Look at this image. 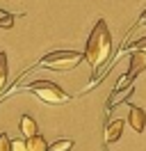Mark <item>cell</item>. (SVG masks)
Here are the masks:
<instances>
[{
	"mask_svg": "<svg viewBox=\"0 0 146 151\" xmlns=\"http://www.w3.org/2000/svg\"><path fill=\"white\" fill-rule=\"evenodd\" d=\"M110 55H112V35H110V30H107V23L103 19H98L96 25H94V30H91L89 39H87V46H84V60L89 62L91 71H94V78H91V83L87 85V89H91V85L98 80V69L110 60Z\"/></svg>",
	"mask_w": 146,
	"mask_h": 151,
	"instance_id": "1",
	"label": "cell"
},
{
	"mask_svg": "<svg viewBox=\"0 0 146 151\" xmlns=\"http://www.w3.org/2000/svg\"><path fill=\"white\" fill-rule=\"evenodd\" d=\"M82 57L84 53H78V50H53L39 60V66L50 71H71L82 62Z\"/></svg>",
	"mask_w": 146,
	"mask_h": 151,
	"instance_id": "2",
	"label": "cell"
},
{
	"mask_svg": "<svg viewBox=\"0 0 146 151\" xmlns=\"http://www.w3.org/2000/svg\"><path fill=\"white\" fill-rule=\"evenodd\" d=\"M23 89L32 92L36 99H41L44 103H50V105H62V103H69V101H71V96L66 94L59 85L50 83V80H34V83L25 85Z\"/></svg>",
	"mask_w": 146,
	"mask_h": 151,
	"instance_id": "3",
	"label": "cell"
},
{
	"mask_svg": "<svg viewBox=\"0 0 146 151\" xmlns=\"http://www.w3.org/2000/svg\"><path fill=\"white\" fill-rule=\"evenodd\" d=\"M144 69H146V53H144V50H130V69L117 80L114 89H117V92L128 89V87L132 85V80H135Z\"/></svg>",
	"mask_w": 146,
	"mask_h": 151,
	"instance_id": "4",
	"label": "cell"
},
{
	"mask_svg": "<svg viewBox=\"0 0 146 151\" xmlns=\"http://www.w3.org/2000/svg\"><path fill=\"white\" fill-rule=\"evenodd\" d=\"M121 133H123V119H112V122L105 124V137H103L105 149H103V151H107V144L117 142L119 137H121Z\"/></svg>",
	"mask_w": 146,
	"mask_h": 151,
	"instance_id": "5",
	"label": "cell"
},
{
	"mask_svg": "<svg viewBox=\"0 0 146 151\" xmlns=\"http://www.w3.org/2000/svg\"><path fill=\"white\" fill-rule=\"evenodd\" d=\"M128 124L135 133H144L146 128V112L137 105H130V112H128Z\"/></svg>",
	"mask_w": 146,
	"mask_h": 151,
	"instance_id": "6",
	"label": "cell"
},
{
	"mask_svg": "<svg viewBox=\"0 0 146 151\" xmlns=\"http://www.w3.org/2000/svg\"><path fill=\"white\" fill-rule=\"evenodd\" d=\"M132 92H135V87H132V85L128 87V89H121V92H117V89H114V92H112V96H110V101H107V105H105V112L110 114L112 110H114V105H117V103L128 101V99L132 96Z\"/></svg>",
	"mask_w": 146,
	"mask_h": 151,
	"instance_id": "7",
	"label": "cell"
},
{
	"mask_svg": "<svg viewBox=\"0 0 146 151\" xmlns=\"http://www.w3.org/2000/svg\"><path fill=\"white\" fill-rule=\"evenodd\" d=\"M18 126H21V133L25 135V140H27V137H34V135H39L36 122L32 119V117H30V114H23V117H21V124H18Z\"/></svg>",
	"mask_w": 146,
	"mask_h": 151,
	"instance_id": "8",
	"label": "cell"
},
{
	"mask_svg": "<svg viewBox=\"0 0 146 151\" xmlns=\"http://www.w3.org/2000/svg\"><path fill=\"white\" fill-rule=\"evenodd\" d=\"M27 151H48V144L41 135H34V137H27Z\"/></svg>",
	"mask_w": 146,
	"mask_h": 151,
	"instance_id": "9",
	"label": "cell"
},
{
	"mask_svg": "<svg viewBox=\"0 0 146 151\" xmlns=\"http://www.w3.org/2000/svg\"><path fill=\"white\" fill-rule=\"evenodd\" d=\"M7 53H0V89L7 85Z\"/></svg>",
	"mask_w": 146,
	"mask_h": 151,
	"instance_id": "10",
	"label": "cell"
},
{
	"mask_svg": "<svg viewBox=\"0 0 146 151\" xmlns=\"http://www.w3.org/2000/svg\"><path fill=\"white\" fill-rule=\"evenodd\" d=\"M71 149H73V140H57L48 147V151H71Z\"/></svg>",
	"mask_w": 146,
	"mask_h": 151,
	"instance_id": "11",
	"label": "cell"
},
{
	"mask_svg": "<svg viewBox=\"0 0 146 151\" xmlns=\"http://www.w3.org/2000/svg\"><path fill=\"white\" fill-rule=\"evenodd\" d=\"M11 25H14V14H2V19H0V28L9 30Z\"/></svg>",
	"mask_w": 146,
	"mask_h": 151,
	"instance_id": "12",
	"label": "cell"
},
{
	"mask_svg": "<svg viewBox=\"0 0 146 151\" xmlns=\"http://www.w3.org/2000/svg\"><path fill=\"white\" fill-rule=\"evenodd\" d=\"M0 151H11V140L5 133H0Z\"/></svg>",
	"mask_w": 146,
	"mask_h": 151,
	"instance_id": "13",
	"label": "cell"
},
{
	"mask_svg": "<svg viewBox=\"0 0 146 151\" xmlns=\"http://www.w3.org/2000/svg\"><path fill=\"white\" fill-rule=\"evenodd\" d=\"M11 151H27L25 140H11Z\"/></svg>",
	"mask_w": 146,
	"mask_h": 151,
	"instance_id": "14",
	"label": "cell"
},
{
	"mask_svg": "<svg viewBox=\"0 0 146 151\" xmlns=\"http://www.w3.org/2000/svg\"><path fill=\"white\" fill-rule=\"evenodd\" d=\"M130 50H144V53H146V37L139 39V41H135V44L130 46Z\"/></svg>",
	"mask_w": 146,
	"mask_h": 151,
	"instance_id": "15",
	"label": "cell"
},
{
	"mask_svg": "<svg viewBox=\"0 0 146 151\" xmlns=\"http://www.w3.org/2000/svg\"><path fill=\"white\" fill-rule=\"evenodd\" d=\"M142 25H146V9L142 12V16L137 19V23H135V28H142Z\"/></svg>",
	"mask_w": 146,
	"mask_h": 151,
	"instance_id": "16",
	"label": "cell"
}]
</instances>
